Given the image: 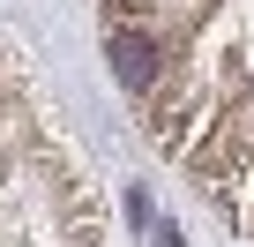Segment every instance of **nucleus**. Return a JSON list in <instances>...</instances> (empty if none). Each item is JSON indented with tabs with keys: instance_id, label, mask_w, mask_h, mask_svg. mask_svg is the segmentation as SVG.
<instances>
[{
	"instance_id": "nucleus-3",
	"label": "nucleus",
	"mask_w": 254,
	"mask_h": 247,
	"mask_svg": "<svg viewBox=\"0 0 254 247\" xmlns=\"http://www.w3.org/2000/svg\"><path fill=\"white\" fill-rule=\"evenodd\" d=\"M105 60H112L120 90L157 97V82H165V45H157L150 30H105Z\"/></svg>"
},
{
	"instance_id": "nucleus-2",
	"label": "nucleus",
	"mask_w": 254,
	"mask_h": 247,
	"mask_svg": "<svg viewBox=\"0 0 254 247\" xmlns=\"http://www.w3.org/2000/svg\"><path fill=\"white\" fill-rule=\"evenodd\" d=\"M217 112H224V105H217L202 82H180V90H172V97L150 112V128H157V143H165V150H180V158H187V150H194V143L217 128Z\"/></svg>"
},
{
	"instance_id": "nucleus-4",
	"label": "nucleus",
	"mask_w": 254,
	"mask_h": 247,
	"mask_svg": "<svg viewBox=\"0 0 254 247\" xmlns=\"http://www.w3.org/2000/svg\"><path fill=\"white\" fill-rule=\"evenodd\" d=\"M150 8H157V0H105V23H112V30H135Z\"/></svg>"
},
{
	"instance_id": "nucleus-5",
	"label": "nucleus",
	"mask_w": 254,
	"mask_h": 247,
	"mask_svg": "<svg viewBox=\"0 0 254 247\" xmlns=\"http://www.w3.org/2000/svg\"><path fill=\"white\" fill-rule=\"evenodd\" d=\"M157 247H187V240H180V232H172V225H157Z\"/></svg>"
},
{
	"instance_id": "nucleus-1",
	"label": "nucleus",
	"mask_w": 254,
	"mask_h": 247,
	"mask_svg": "<svg viewBox=\"0 0 254 247\" xmlns=\"http://www.w3.org/2000/svg\"><path fill=\"white\" fill-rule=\"evenodd\" d=\"M187 165L209 180V195H224V202H232V187H239V180H247V165H254V143H247L239 120H224V112H217V128L187 150Z\"/></svg>"
}]
</instances>
